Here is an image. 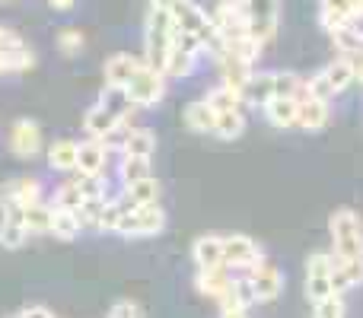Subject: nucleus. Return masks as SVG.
I'll return each mask as SVG.
<instances>
[{
	"instance_id": "f257e3e1",
	"label": "nucleus",
	"mask_w": 363,
	"mask_h": 318,
	"mask_svg": "<svg viewBox=\"0 0 363 318\" xmlns=\"http://www.w3.org/2000/svg\"><path fill=\"white\" fill-rule=\"evenodd\" d=\"M172 35H176L172 6L169 4H150V13H147V23H144V64L150 70L166 74Z\"/></svg>"
},
{
	"instance_id": "f03ea898",
	"label": "nucleus",
	"mask_w": 363,
	"mask_h": 318,
	"mask_svg": "<svg viewBox=\"0 0 363 318\" xmlns=\"http://www.w3.org/2000/svg\"><path fill=\"white\" fill-rule=\"evenodd\" d=\"M335 258H363V223L351 207H338L328 220Z\"/></svg>"
},
{
	"instance_id": "7ed1b4c3",
	"label": "nucleus",
	"mask_w": 363,
	"mask_h": 318,
	"mask_svg": "<svg viewBox=\"0 0 363 318\" xmlns=\"http://www.w3.org/2000/svg\"><path fill=\"white\" fill-rule=\"evenodd\" d=\"M245 13V32L255 42L268 45L277 35V23H281V0H249L242 4Z\"/></svg>"
},
{
	"instance_id": "20e7f679",
	"label": "nucleus",
	"mask_w": 363,
	"mask_h": 318,
	"mask_svg": "<svg viewBox=\"0 0 363 318\" xmlns=\"http://www.w3.org/2000/svg\"><path fill=\"white\" fill-rule=\"evenodd\" d=\"M163 229H166V210L160 204H147V207H131V210H125V217H121L115 232L125 239H147Z\"/></svg>"
},
{
	"instance_id": "39448f33",
	"label": "nucleus",
	"mask_w": 363,
	"mask_h": 318,
	"mask_svg": "<svg viewBox=\"0 0 363 318\" xmlns=\"http://www.w3.org/2000/svg\"><path fill=\"white\" fill-rule=\"evenodd\" d=\"M332 296V251H313L306 258V300L319 306Z\"/></svg>"
},
{
	"instance_id": "423d86ee",
	"label": "nucleus",
	"mask_w": 363,
	"mask_h": 318,
	"mask_svg": "<svg viewBox=\"0 0 363 318\" xmlns=\"http://www.w3.org/2000/svg\"><path fill=\"white\" fill-rule=\"evenodd\" d=\"M201 51H204L201 38L185 35V32H176V35H172V48H169V61H166V76H172V80L191 76L194 67H198Z\"/></svg>"
},
{
	"instance_id": "0eeeda50",
	"label": "nucleus",
	"mask_w": 363,
	"mask_h": 318,
	"mask_svg": "<svg viewBox=\"0 0 363 318\" xmlns=\"http://www.w3.org/2000/svg\"><path fill=\"white\" fill-rule=\"evenodd\" d=\"M258 261H264V251L252 236H242V232L223 236V268H230L236 274V271L255 268Z\"/></svg>"
},
{
	"instance_id": "6e6552de",
	"label": "nucleus",
	"mask_w": 363,
	"mask_h": 318,
	"mask_svg": "<svg viewBox=\"0 0 363 318\" xmlns=\"http://www.w3.org/2000/svg\"><path fill=\"white\" fill-rule=\"evenodd\" d=\"M128 96H131L134 108H150V106H160L166 96V74H160V70H150L144 64V67L138 70V76H134L131 83H128Z\"/></svg>"
},
{
	"instance_id": "1a4fd4ad",
	"label": "nucleus",
	"mask_w": 363,
	"mask_h": 318,
	"mask_svg": "<svg viewBox=\"0 0 363 318\" xmlns=\"http://www.w3.org/2000/svg\"><path fill=\"white\" fill-rule=\"evenodd\" d=\"M35 200H45L42 194V181L35 175H19V178H10L0 185V213L13 210V207H29Z\"/></svg>"
},
{
	"instance_id": "9d476101",
	"label": "nucleus",
	"mask_w": 363,
	"mask_h": 318,
	"mask_svg": "<svg viewBox=\"0 0 363 318\" xmlns=\"http://www.w3.org/2000/svg\"><path fill=\"white\" fill-rule=\"evenodd\" d=\"M245 277H249V283H252L255 302H274L277 296L284 293V274L271 261H258L255 268L245 271Z\"/></svg>"
},
{
	"instance_id": "9b49d317",
	"label": "nucleus",
	"mask_w": 363,
	"mask_h": 318,
	"mask_svg": "<svg viewBox=\"0 0 363 318\" xmlns=\"http://www.w3.org/2000/svg\"><path fill=\"white\" fill-rule=\"evenodd\" d=\"M42 127H38V121L32 118H19L13 121L10 127V153L16 159H32L42 153Z\"/></svg>"
},
{
	"instance_id": "f8f14e48",
	"label": "nucleus",
	"mask_w": 363,
	"mask_h": 318,
	"mask_svg": "<svg viewBox=\"0 0 363 318\" xmlns=\"http://www.w3.org/2000/svg\"><path fill=\"white\" fill-rule=\"evenodd\" d=\"M112 147L106 140H80L77 150V175H106Z\"/></svg>"
},
{
	"instance_id": "ddd939ff",
	"label": "nucleus",
	"mask_w": 363,
	"mask_h": 318,
	"mask_svg": "<svg viewBox=\"0 0 363 318\" xmlns=\"http://www.w3.org/2000/svg\"><path fill=\"white\" fill-rule=\"evenodd\" d=\"M83 131H86L89 140H108L118 131H128V127H121V121L115 118V115H108L106 108L96 102V106H89L86 112H83Z\"/></svg>"
},
{
	"instance_id": "4468645a",
	"label": "nucleus",
	"mask_w": 363,
	"mask_h": 318,
	"mask_svg": "<svg viewBox=\"0 0 363 318\" xmlns=\"http://www.w3.org/2000/svg\"><path fill=\"white\" fill-rule=\"evenodd\" d=\"M140 67H144V57H134V55H125V51H118V55H112L106 61V67H102V74H106V86L125 89L128 83L138 76Z\"/></svg>"
},
{
	"instance_id": "2eb2a0df",
	"label": "nucleus",
	"mask_w": 363,
	"mask_h": 318,
	"mask_svg": "<svg viewBox=\"0 0 363 318\" xmlns=\"http://www.w3.org/2000/svg\"><path fill=\"white\" fill-rule=\"evenodd\" d=\"M191 261L198 271H211V268H223V236L207 232L198 236L191 245Z\"/></svg>"
},
{
	"instance_id": "dca6fc26",
	"label": "nucleus",
	"mask_w": 363,
	"mask_h": 318,
	"mask_svg": "<svg viewBox=\"0 0 363 318\" xmlns=\"http://www.w3.org/2000/svg\"><path fill=\"white\" fill-rule=\"evenodd\" d=\"M233 271L230 268H211V271H198V277H194V287H198L201 296H207V300L220 302L226 293H230L233 287Z\"/></svg>"
},
{
	"instance_id": "f3484780",
	"label": "nucleus",
	"mask_w": 363,
	"mask_h": 318,
	"mask_svg": "<svg viewBox=\"0 0 363 318\" xmlns=\"http://www.w3.org/2000/svg\"><path fill=\"white\" fill-rule=\"evenodd\" d=\"M121 157H140V159H153L157 153V134L150 127H128L121 134V144H118Z\"/></svg>"
},
{
	"instance_id": "a211bd4d",
	"label": "nucleus",
	"mask_w": 363,
	"mask_h": 318,
	"mask_svg": "<svg viewBox=\"0 0 363 318\" xmlns=\"http://www.w3.org/2000/svg\"><path fill=\"white\" fill-rule=\"evenodd\" d=\"M296 106H300L296 108V127H303V131H322L328 125V102L303 93L296 99Z\"/></svg>"
},
{
	"instance_id": "6ab92c4d",
	"label": "nucleus",
	"mask_w": 363,
	"mask_h": 318,
	"mask_svg": "<svg viewBox=\"0 0 363 318\" xmlns=\"http://www.w3.org/2000/svg\"><path fill=\"white\" fill-rule=\"evenodd\" d=\"M26 239H29V229L23 223V207H13V210L0 213V249H23Z\"/></svg>"
},
{
	"instance_id": "aec40b11",
	"label": "nucleus",
	"mask_w": 363,
	"mask_h": 318,
	"mask_svg": "<svg viewBox=\"0 0 363 318\" xmlns=\"http://www.w3.org/2000/svg\"><path fill=\"white\" fill-rule=\"evenodd\" d=\"M99 106L106 108L108 115H115V118L121 121V127H131L134 115L140 112V108H134L128 89H118V86H106V89H102V93H99Z\"/></svg>"
},
{
	"instance_id": "412c9836",
	"label": "nucleus",
	"mask_w": 363,
	"mask_h": 318,
	"mask_svg": "<svg viewBox=\"0 0 363 318\" xmlns=\"http://www.w3.org/2000/svg\"><path fill=\"white\" fill-rule=\"evenodd\" d=\"M77 150H80V140H51L48 147V169L51 172H61V175H74L77 172Z\"/></svg>"
},
{
	"instance_id": "4be33fe9",
	"label": "nucleus",
	"mask_w": 363,
	"mask_h": 318,
	"mask_svg": "<svg viewBox=\"0 0 363 318\" xmlns=\"http://www.w3.org/2000/svg\"><path fill=\"white\" fill-rule=\"evenodd\" d=\"M357 13V0H319V23L325 32H335Z\"/></svg>"
},
{
	"instance_id": "5701e85b",
	"label": "nucleus",
	"mask_w": 363,
	"mask_h": 318,
	"mask_svg": "<svg viewBox=\"0 0 363 318\" xmlns=\"http://www.w3.org/2000/svg\"><path fill=\"white\" fill-rule=\"evenodd\" d=\"M242 99L252 102V106H258V108L268 106V102L274 99V70H252Z\"/></svg>"
},
{
	"instance_id": "b1692460",
	"label": "nucleus",
	"mask_w": 363,
	"mask_h": 318,
	"mask_svg": "<svg viewBox=\"0 0 363 318\" xmlns=\"http://www.w3.org/2000/svg\"><path fill=\"white\" fill-rule=\"evenodd\" d=\"M182 121H185V127H188V131H194V134H213L217 112H213L204 99H194V102H188V106H185Z\"/></svg>"
},
{
	"instance_id": "393cba45",
	"label": "nucleus",
	"mask_w": 363,
	"mask_h": 318,
	"mask_svg": "<svg viewBox=\"0 0 363 318\" xmlns=\"http://www.w3.org/2000/svg\"><path fill=\"white\" fill-rule=\"evenodd\" d=\"M121 200H125V207L131 210V207H147V204H160V181L153 178H144V181H134V185L121 188Z\"/></svg>"
},
{
	"instance_id": "a878e982",
	"label": "nucleus",
	"mask_w": 363,
	"mask_h": 318,
	"mask_svg": "<svg viewBox=\"0 0 363 318\" xmlns=\"http://www.w3.org/2000/svg\"><path fill=\"white\" fill-rule=\"evenodd\" d=\"M217 64H220V74H223V86L236 89V93H245V83H249V76H252L249 64H242L239 57L226 55V51L217 57Z\"/></svg>"
},
{
	"instance_id": "bb28decb",
	"label": "nucleus",
	"mask_w": 363,
	"mask_h": 318,
	"mask_svg": "<svg viewBox=\"0 0 363 318\" xmlns=\"http://www.w3.org/2000/svg\"><path fill=\"white\" fill-rule=\"evenodd\" d=\"M51 217H55L51 200H35V204L26 207L23 223H26V229H29V236H45V232H51Z\"/></svg>"
},
{
	"instance_id": "cd10ccee",
	"label": "nucleus",
	"mask_w": 363,
	"mask_h": 318,
	"mask_svg": "<svg viewBox=\"0 0 363 318\" xmlns=\"http://www.w3.org/2000/svg\"><path fill=\"white\" fill-rule=\"evenodd\" d=\"M296 99H271L268 106H264V118H268L271 127H281V131H287V127H296Z\"/></svg>"
},
{
	"instance_id": "c85d7f7f",
	"label": "nucleus",
	"mask_w": 363,
	"mask_h": 318,
	"mask_svg": "<svg viewBox=\"0 0 363 318\" xmlns=\"http://www.w3.org/2000/svg\"><path fill=\"white\" fill-rule=\"evenodd\" d=\"M83 232V223L77 217V210H57L55 207V217H51V236L57 242H74L77 236Z\"/></svg>"
},
{
	"instance_id": "c756f323",
	"label": "nucleus",
	"mask_w": 363,
	"mask_h": 318,
	"mask_svg": "<svg viewBox=\"0 0 363 318\" xmlns=\"http://www.w3.org/2000/svg\"><path fill=\"white\" fill-rule=\"evenodd\" d=\"M245 131V112L242 108H230V112H220L217 115V125H213V137L220 140H236L242 137Z\"/></svg>"
},
{
	"instance_id": "7c9ffc66",
	"label": "nucleus",
	"mask_w": 363,
	"mask_h": 318,
	"mask_svg": "<svg viewBox=\"0 0 363 318\" xmlns=\"http://www.w3.org/2000/svg\"><path fill=\"white\" fill-rule=\"evenodd\" d=\"M153 169H150V159H140V157H121V166H118V181L121 188L134 185V181H144L150 178Z\"/></svg>"
},
{
	"instance_id": "2f4dec72",
	"label": "nucleus",
	"mask_w": 363,
	"mask_h": 318,
	"mask_svg": "<svg viewBox=\"0 0 363 318\" xmlns=\"http://www.w3.org/2000/svg\"><path fill=\"white\" fill-rule=\"evenodd\" d=\"M204 102L213 108V112H230V108H242V93H236V89H230V86H213V89H207V96H204Z\"/></svg>"
},
{
	"instance_id": "473e14b6",
	"label": "nucleus",
	"mask_w": 363,
	"mask_h": 318,
	"mask_svg": "<svg viewBox=\"0 0 363 318\" xmlns=\"http://www.w3.org/2000/svg\"><path fill=\"white\" fill-rule=\"evenodd\" d=\"M51 207H57V210H80L83 194H80V188H77L74 178L61 181V185L55 188V194H51Z\"/></svg>"
},
{
	"instance_id": "72a5a7b5",
	"label": "nucleus",
	"mask_w": 363,
	"mask_h": 318,
	"mask_svg": "<svg viewBox=\"0 0 363 318\" xmlns=\"http://www.w3.org/2000/svg\"><path fill=\"white\" fill-rule=\"evenodd\" d=\"M325 76H328V83H332V89H335V96L338 93H345L347 86L354 83V70H351V61H347L345 55L341 57H335L332 64L325 67Z\"/></svg>"
},
{
	"instance_id": "f704fd0d",
	"label": "nucleus",
	"mask_w": 363,
	"mask_h": 318,
	"mask_svg": "<svg viewBox=\"0 0 363 318\" xmlns=\"http://www.w3.org/2000/svg\"><path fill=\"white\" fill-rule=\"evenodd\" d=\"M125 200H121V194L115 191L112 198L106 200V207H102V217H99V226H96V229L99 232H115L118 229V223H121V217H125Z\"/></svg>"
},
{
	"instance_id": "c9c22d12",
	"label": "nucleus",
	"mask_w": 363,
	"mask_h": 318,
	"mask_svg": "<svg viewBox=\"0 0 363 318\" xmlns=\"http://www.w3.org/2000/svg\"><path fill=\"white\" fill-rule=\"evenodd\" d=\"M74 181H77V188H80L83 200L112 198V194H108V175H77L74 172Z\"/></svg>"
},
{
	"instance_id": "e433bc0d",
	"label": "nucleus",
	"mask_w": 363,
	"mask_h": 318,
	"mask_svg": "<svg viewBox=\"0 0 363 318\" xmlns=\"http://www.w3.org/2000/svg\"><path fill=\"white\" fill-rule=\"evenodd\" d=\"M83 32L80 29H61L57 32V48H61V55H67V57H74V55H80L83 51Z\"/></svg>"
},
{
	"instance_id": "4c0bfd02",
	"label": "nucleus",
	"mask_w": 363,
	"mask_h": 318,
	"mask_svg": "<svg viewBox=\"0 0 363 318\" xmlns=\"http://www.w3.org/2000/svg\"><path fill=\"white\" fill-rule=\"evenodd\" d=\"M306 93H309V96H315V99H322V102L335 99V89H332V83H328L325 70H319V74L309 76V80H306Z\"/></svg>"
},
{
	"instance_id": "58836bf2",
	"label": "nucleus",
	"mask_w": 363,
	"mask_h": 318,
	"mask_svg": "<svg viewBox=\"0 0 363 318\" xmlns=\"http://www.w3.org/2000/svg\"><path fill=\"white\" fill-rule=\"evenodd\" d=\"M313 318H345V302H341V296H332V300L313 306Z\"/></svg>"
},
{
	"instance_id": "ea45409f",
	"label": "nucleus",
	"mask_w": 363,
	"mask_h": 318,
	"mask_svg": "<svg viewBox=\"0 0 363 318\" xmlns=\"http://www.w3.org/2000/svg\"><path fill=\"white\" fill-rule=\"evenodd\" d=\"M108 318H144V312H140V306L134 300H118L108 309Z\"/></svg>"
},
{
	"instance_id": "a19ab883",
	"label": "nucleus",
	"mask_w": 363,
	"mask_h": 318,
	"mask_svg": "<svg viewBox=\"0 0 363 318\" xmlns=\"http://www.w3.org/2000/svg\"><path fill=\"white\" fill-rule=\"evenodd\" d=\"M19 48H26L23 35H19V32H13V29H4V25H0V55H10V51H19Z\"/></svg>"
},
{
	"instance_id": "79ce46f5",
	"label": "nucleus",
	"mask_w": 363,
	"mask_h": 318,
	"mask_svg": "<svg viewBox=\"0 0 363 318\" xmlns=\"http://www.w3.org/2000/svg\"><path fill=\"white\" fill-rule=\"evenodd\" d=\"M13 318H55V315H51V309H45V306H26Z\"/></svg>"
},
{
	"instance_id": "37998d69",
	"label": "nucleus",
	"mask_w": 363,
	"mask_h": 318,
	"mask_svg": "<svg viewBox=\"0 0 363 318\" xmlns=\"http://www.w3.org/2000/svg\"><path fill=\"white\" fill-rule=\"evenodd\" d=\"M351 61V70H354V80L363 83V51H354V55H345Z\"/></svg>"
},
{
	"instance_id": "c03bdc74",
	"label": "nucleus",
	"mask_w": 363,
	"mask_h": 318,
	"mask_svg": "<svg viewBox=\"0 0 363 318\" xmlns=\"http://www.w3.org/2000/svg\"><path fill=\"white\" fill-rule=\"evenodd\" d=\"M220 318H249V309H239V306L223 302V306H220Z\"/></svg>"
},
{
	"instance_id": "a18cd8bd",
	"label": "nucleus",
	"mask_w": 363,
	"mask_h": 318,
	"mask_svg": "<svg viewBox=\"0 0 363 318\" xmlns=\"http://www.w3.org/2000/svg\"><path fill=\"white\" fill-rule=\"evenodd\" d=\"M77 0H48V6H55V10H70Z\"/></svg>"
},
{
	"instance_id": "49530a36",
	"label": "nucleus",
	"mask_w": 363,
	"mask_h": 318,
	"mask_svg": "<svg viewBox=\"0 0 363 318\" xmlns=\"http://www.w3.org/2000/svg\"><path fill=\"white\" fill-rule=\"evenodd\" d=\"M150 4H169V0H150Z\"/></svg>"
},
{
	"instance_id": "de8ad7c7",
	"label": "nucleus",
	"mask_w": 363,
	"mask_h": 318,
	"mask_svg": "<svg viewBox=\"0 0 363 318\" xmlns=\"http://www.w3.org/2000/svg\"><path fill=\"white\" fill-rule=\"evenodd\" d=\"M0 4H10V0H0Z\"/></svg>"
},
{
	"instance_id": "09e8293b",
	"label": "nucleus",
	"mask_w": 363,
	"mask_h": 318,
	"mask_svg": "<svg viewBox=\"0 0 363 318\" xmlns=\"http://www.w3.org/2000/svg\"><path fill=\"white\" fill-rule=\"evenodd\" d=\"M239 4H249V0H239Z\"/></svg>"
}]
</instances>
